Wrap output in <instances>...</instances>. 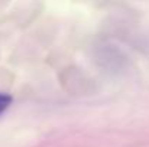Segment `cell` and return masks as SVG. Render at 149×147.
Here are the masks:
<instances>
[{"label":"cell","instance_id":"obj_1","mask_svg":"<svg viewBox=\"0 0 149 147\" xmlns=\"http://www.w3.org/2000/svg\"><path fill=\"white\" fill-rule=\"evenodd\" d=\"M10 102H12V97H10V95L0 92V114L10 105Z\"/></svg>","mask_w":149,"mask_h":147}]
</instances>
